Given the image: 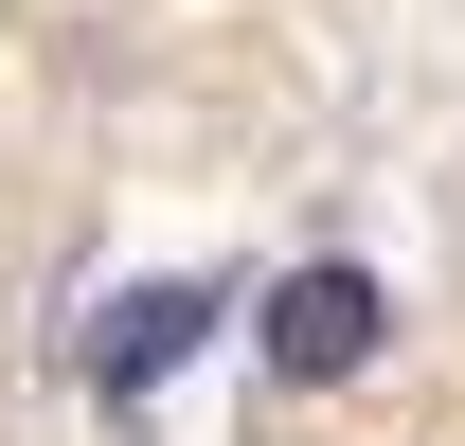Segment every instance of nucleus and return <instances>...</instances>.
I'll return each mask as SVG.
<instances>
[{
  "label": "nucleus",
  "mask_w": 465,
  "mask_h": 446,
  "mask_svg": "<svg viewBox=\"0 0 465 446\" xmlns=\"http://www.w3.org/2000/svg\"><path fill=\"white\" fill-rule=\"evenodd\" d=\"M376 339H394V286L341 268V250H322V268H287V286H251V357H269L287 393H341Z\"/></svg>",
  "instance_id": "f257e3e1"
},
{
  "label": "nucleus",
  "mask_w": 465,
  "mask_h": 446,
  "mask_svg": "<svg viewBox=\"0 0 465 446\" xmlns=\"http://www.w3.org/2000/svg\"><path fill=\"white\" fill-rule=\"evenodd\" d=\"M232 304H251V286H125V304H90V339H72V375H90V393L125 411V393H162L179 357H197V339L232 322Z\"/></svg>",
  "instance_id": "f03ea898"
}]
</instances>
